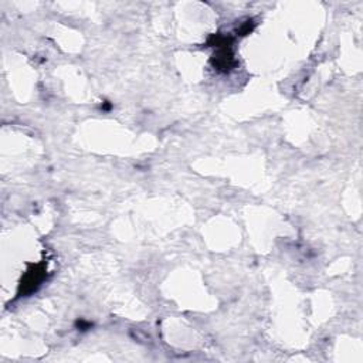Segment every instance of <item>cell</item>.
Wrapping results in <instances>:
<instances>
[{
    "instance_id": "6da1fadb",
    "label": "cell",
    "mask_w": 363,
    "mask_h": 363,
    "mask_svg": "<svg viewBox=\"0 0 363 363\" xmlns=\"http://www.w3.org/2000/svg\"><path fill=\"white\" fill-rule=\"evenodd\" d=\"M43 275H44V270H41V267H34L33 271H29L26 281L23 283L24 287H27V292H32L33 290H36V287L41 283Z\"/></svg>"
}]
</instances>
